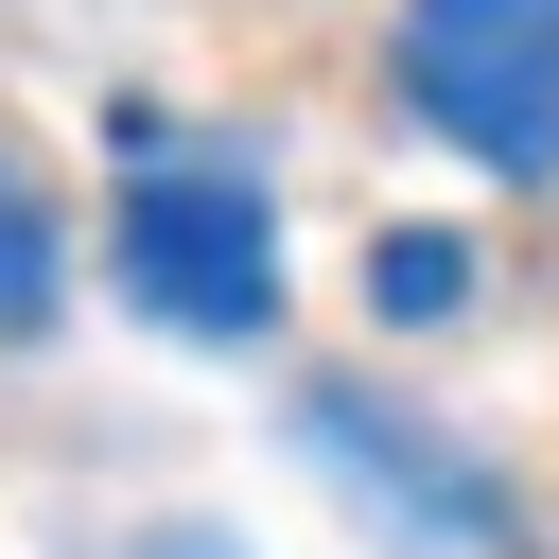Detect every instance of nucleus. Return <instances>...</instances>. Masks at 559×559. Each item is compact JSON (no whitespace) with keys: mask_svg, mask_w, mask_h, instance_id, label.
Masks as SVG:
<instances>
[{"mask_svg":"<svg viewBox=\"0 0 559 559\" xmlns=\"http://www.w3.org/2000/svg\"><path fill=\"white\" fill-rule=\"evenodd\" d=\"M367 314L384 332H454L472 314V227H367Z\"/></svg>","mask_w":559,"mask_h":559,"instance_id":"nucleus-4","label":"nucleus"},{"mask_svg":"<svg viewBox=\"0 0 559 559\" xmlns=\"http://www.w3.org/2000/svg\"><path fill=\"white\" fill-rule=\"evenodd\" d=\"M105 262H122V297H140L157 332H192V349H245V332L280 314V210H262L245 157H140L122 210H105Z\"/></svg>","mask_w":559,"mask_h":559,"instance_id":"nucleus-1","label":"nucleus"},{"mask_svg":"<svg viewBox=\"0 0 559 559\" xmlns=\"http://www.w3.org/2000/svg\"><path fill=\"white\" fill-rule=\"evenodd\" d=\"M52 297H70V227H52V192L0 157V349L52 332Z\"/></svg>","mask_w":559,"mask_h":559,"instance_id":"nucleus-5","label":"nucleus"},{"mask_svg":"<svg viewBox=\"0 0 559 559\" xmlns=\"http://www.w3.org/2000/svg\"><path fill=\"white\" fill-rule=\"evenodd\" d=\"M297 437H314V472H332V489H367L402 542H437V559H524V507H507L437 419H384V402L314 384V402H297Z\"/></svg>","mask_w":559,"mask_h":559,"instance_id":"nucleus-3","label":"nucleus"},{"mask_svg":"<svg viewBox=\"0 0 559 559\" xmlns=\"http://www.w3.org/2000/svg\"><path fill=\"white\" fill-rule=\"evenodd\" d=\"M384 70H402V105L472 175L559 192V0H402L384 17Z\"/></svg>","mask_w":559,"mask_h":559,"instance_id":"nucleus-2","label":"nucleus"},{"mask_svg":"<svg viewBox=\"0 0 559 559\" xmlns=\"http://www.w3.org/2000/svg\"><path fill=\"white\" fill-rule=\"evenodd\" d=\"M140 559H227V524H157V542H140Z\"/></svg>","mask_w":559,"mask_h":559,"instance_id":"nucleus-6","label":"nucleus"}]
</instances>
